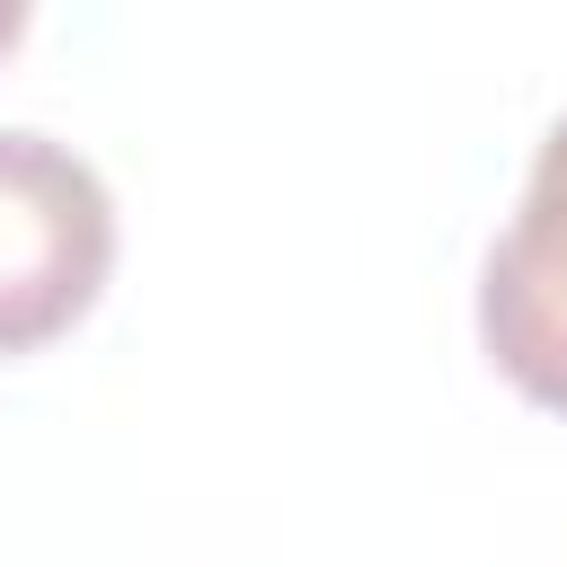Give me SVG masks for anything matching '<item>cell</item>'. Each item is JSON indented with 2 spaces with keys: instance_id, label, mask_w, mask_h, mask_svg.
Here are the masks:
<instances>
[{
  "instance_id": "3957f363",
  "label": "cell",
  "mask_w": 567,
  "mask_h": 567,
  "mask_svg": "<svg viewBox=\"0 0 567 567\" xmlns=\"http://www.w3.org/2000/svg\"><path fill=\"white\" fill-rule=\"evenodd\" d=\"M18 35H27V9H18V0H0V53H9Z\"/></svg>"
},
{
  "instance_id": "6da1fadb",
  "label": "cell",
  "mask_w": 567,
  "mask_h": 567,
  "mask_svg": "<svg viewBox=\"0 0 567 567\" xmlns=\"http://www.w3.org/2000/svg\"><path fill=\"white\" fill-rule=\"evenodd\" d=\"M115 266V204L97 168L27 124H0V354L53 346Z\"/></svg>"
},
{
  "instance_id": "7a4b0ae2",
  "label": "cell",
  "mask_w": 567,
  "mask_h": 567,
  "mask_svg": "<svg viewBox=\"0 0 567 567\" xmlns=\"http://www.w3.org/2000/svg\"><path fill=\"white\" fill-rule=\"evenodd\" d=\"M478 346L496 354V372L567 416V115L549 124V142L532 151L523 204L487 248L478 275Z\"/></svg>"
}]
</instances>
